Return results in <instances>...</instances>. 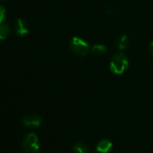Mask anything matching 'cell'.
<instances>
[{
    "label": "cell",
    "instance_id": "obj_11",
    "mask_svg": "<svg viewBox=\"0 0 153 153\" xmlns=\"http://www.w3.org/2000/svg\"><path fill=\"white\" fill-rule=\"evenodd\" d=\"M6 15H7V11L5 9V7L0 5V24L4 23L5 19H6Z\"/></svg>",
    "mask_w": 153,
    "mask_h": 153
},
{
    "label": "cell",
    "instance_id": "obj_4",
    "mask_svg": "<svg viewBox=\"0 0 153 153\" xmlns=\"http://www.w3.org/2000/svg\"><path fill=\"white\" fill-rule=\"evenodd\" d=\"M15 30H16V33L19 36H21V37L25 36L26 34H28L29 30H30L28 22H27L25 19H24V18H19V19H17V20L16 21Z\"/></svg>",
    "mask_w": 153,
    "mask_h": 153
},
{
    "label": "cell",
    "instance_id": "obj_13",
    "mask_svg": "<svg viewBox=\"0 0 153 153\" xmlns=\"http://www.w3.org/2000/svg\"><path fill=\"white\" fill-rule=\"evenodd\" d=\"M0 1H7V0H0Z\"/></svg>",
    "mask_w": 153,
    "mask_h": 153
},
{
    "label": "cell",
    "instance_id": "obj_1",
    "mask_svg": "<svg viewBox=\"0 0 153 153\" xmlns=\"http://www.w3.org/2000/svg\"><path fill=\"white\" fill-rule=\"evenodd\" d=\"M130 61L127 55L122 51H119L112 56L109 64V68L113 74L120 76L127 70Z\"/></svg>",
    "mask_w": 153,
    "mask_h": 153
},
{
    "label": "cell",
    "instance_id": "obj_7",
    "mask_svg": "<svg viewBox=\"0 0 153 153\" xmlns=\"http://www.w3.org/2000/svg\"><path fill=\"white\" fill-rule=\"evenodd\" d=\"M115 45H116L117 49L120 50V51L125 50L129 45V38H128V36L126 34H122L119 37H117L116 41H115Z\"/></svg>",
    "mask_w": 153,
    "mask_h": 153
},
{
    "label": "cell",
    "instance_id": "obj_2",
    "mask_svg": "<svg viewBox=\"0 0 153 153\" xmlns=\"http://www.w3.org/2000/svg\"><path fill=\"white\" fill-rule=\"evenodd\" d=\"M68 47H69V50L74 54L79 57H84L89 52L88 42L79 36H74L71 38Z\"/></svg>",
    "mask_w": 153,
    "mask_h": 153
},
{
    "label": "cell",
    "instance_id": "obj_10",
    "mask_svg": "<svg viewBox=\"0 0 153 153\" xmlns=\"http://www.w3.org/2000/svg\"><path fill=\"white\" fill-rule=\"evenodd\" d=\"M11 28L7 24L1 23L0 24V40H6L10 34Z\"/></svg>",
    "mask_w": 153,
    "mask_h": 153
},
{
    "label": "cell",
    "instance_id": "obj_9",
    "mask_svg": "<svg viewBox=\"0 0 153 153\" xmlns=\"http://www.w3.org/2000/svg\"><path fill=\"white\" fill-rule=\"evenodd\" d=\"M91 52L96 56H102L107 52V48L103 44H96L91 48Z\"/></svg>",
    "mask_w": 153,
    "mask_h": 153
},
{
    "label": "cell",
    "instance_id": "obj_3",
    "mask_svg": "<svg viewBox=\"0 0 153 153\" xmlns=\"http://www.w3.org/2000/svg\"><path fill=\"white\" fill-rule=\"evenodd\" d=\"M22 147L23 149L27 153H36L40 148L38 136L33 132L27 134L23 140Z\"/></svg>",
    "mask_w": 153,
    "mask_h": 153
},
{
    "label": "cell",
    "instance_id": "obj_6",
    "mask_svg": "<svg viewBox=\"0 0 153 153\" xmlns=\"http://www.w3.org/2000/svg\"><path fill=\"white\" fill-rule=\"evenodd\" d=\"M113 148V143L109 140H102L97 145V151L99 153H109Z\"/></svg>",
    "mask_w": 153,
    "mask_h": 153
},
{
    "label": "cell",
    "instance_id": "obj_8",
    "mask_svg": "<svg viewBox=\"0 0 153 153\" xmlns=\"http://www.w3.org/2000/svg\"><path fill=\"white\" fill-rule=\"evenodd\" d=\"M73 153H92L91 149H89V147L82 142H79L76 143L72 149Z\"/></svg>",
    "mask_w": 153,
    "mask_h": 153
},
{
    "label": "cell",
    "instance_id": "obj_5",
    "mask_svg": "<svg viewBox=\"0 0 153 153\" xmlns=\"http://www.w3.org/2000/svg\"><path fill=\"white\" fill-rule=\"evenodd\" d=\"M42 119L37 114H29L23 118V123L27 127L29 126L39 127L42 124Z\"/></svg>",
    "mask_w": 153,
    "mask_h": 153
},
{
    "label": "cell",
    "instance_id": "obj_12",
    "mask_svg": "<svg viewBox=\"0 0 153 153\" xmlns=\"http://www.w3.org/2000/svg\"><path fill=\"white\" fill-rule=\"evenodd\" d=\"M149 50H150V53L153 56V41L150 42V46H149Z\"/></svg>",
    "mask_w": 153,
    "mask_h": 153
}]
</instances>
